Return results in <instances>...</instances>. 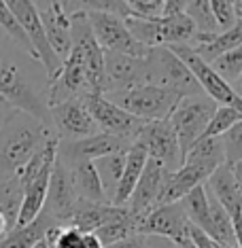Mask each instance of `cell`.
Instances as JSON below:
<instances>
[{
    "instance_id": "obj_24",
    "label": "cell",
    "mask_w": 242,
    "mask_h": 248,
    "mask_svg": "<svg viewBox=\"0 0 242 248\" xmlns=\"http://www.w3.org/2000/svg\"><path fill=\"white\" fill-rule=\"evenodd\" d=\"M53 221L47 212H41L32 223L24 225V227L13 229L11 233L0 242V248H34L38 242L45 240L47 231L53 227Z\"/></svg>"
},
{
    "instance_id": "obj_8",
    "label": "cell",
    "mask_w": 242,
    "mask_h": 248,
    "mask_svg": "<svg viewBox=\"0 0 242 248\" xmlns=\"http://www.w3.org/2000/svg\"><path fill=\"white\" fill-rule=\"evenodd\" d=\"M170 49L187 64V68L191 70V75L195 77V81H198V85L202 92H204V95H208L217 106H229V108H236L242 115V100L236 95L232 85H229L227 81H223V78L210 68V64H206L202 58H198V55L191 51L189 45H174Z\"/></svg>"
},
{
    "instance_id": "obj_18",
    "label": "cell",
    "mask_w": 242,
    "mask_h": 248,
    "mask_svg": "<svg viewBox=\"0 0 242 248\" xmlns=\"http://www.w3.org/2000/svg\"><path fill=\"white\" fill-rule=\"evenodd\" d=\"M219 166H212L208 161H202V159H191V157H185L183 159V166L178 168L177 172L170 174L166 183V189H164V195H161V204H177L181 202L185 195H189L195 187H202L210 174L217 170Z\"/></svg>"
},
{
    "instance_id": "obj_39",
    "label": "cell",
    "mask_w": 242,
    "mask_h": 248,
    "mask_svg": "<svg viewBox=\"0 0 242 248\" xmlns=\"http://www.w3.org/2000/svg\"><path fill=\"white\" fill-rule=\"evenodd\" d=\"M81 248H104L100 244V240L96 238V233H83V246Z\"/></svg>"
},
{
    "instance_id": "obj_34",
    "label": "cell",
    "mask_w": 242,
    "mask_h": 248,
    "mask_svg": "<svg viewBox=\"0 0 242 248\" xmlns=\"http://www.w3.org/2000/svg\"><path fill=\"white\" fill-rule=\"evenodd\" d=\"M223 153H225V163L234 166V163L242 161V121L229 129L227 134L221 136Z\"/></svg>"
},
{
    "instance_id": "obj_41",
    "label": "cell",
    "mask_w": 242,
    "mask_h": 248,
    "mask_svg": "<svg viewBox=\"0 0 242 248\" xmlns=\"http://www.w3.org/2000/svg\"><path fill=\"white\" fill-rule=\"evenodd\" d=\"M232 170H234V176H236V180H238V187H240V191H242V161L234 163V166H232Z\"/></svg>"
},
{
    "instance_id": "obj_45",
    "label": "cell",
    "mask_w": 242,
    "mask_h": 248,
    "mask_svg": "<svg viewBox=\"0 0 242 248\" xmlns=\"http://www.w3.org/2000/svg\"><path fill=\"white\" fill-rule=\"evenodd\" d=\"M172 248H174V244H172Z\"/></svg>"
},
{
    "instance_id": "obj_15",
    "label": "cell",
    "mask_w": 242,
    "mask_h": 248,
    "mask_svg": "<svg viewBox=\"0 0 242 248\" xmlns=\"http://www.w3.org/2000/svg\"><path fill=\"white\" fill-rule=\"evenodd\" d=\"M170 170H168L166 166H161L160 161L151 159L147 161V166H145L143 174H140V180L136 185V189H134L132 197L128 200V204L123 208H128L134 217L143 218L145 214H149L153 208L160 206L161 202V195H164V189H166V183L168 178H170Z\"/></svg>"
},
{
    "instance_id": "obj_27",
    "label": "cell",
    "mask_w": 242,
    "mask_h": 248,
    "mask_svg": "<svg viewBox=\"0 0 242 248\" xmlns=\"http://www.w3.org/2000/svg\"><path fill=\"white\" fill-rule=\"evenodd\" d=\"M24 204V185L19 176H13L0 183V214L9 221L13 229H17L19 212Z\"/></svg>"
},
{
    "instance_id": "obj_31",
    "label": "cell",
    "mask_w": 242,
    "mask_h": 248,
    "mask_svg": "<svg viewBox=\"0 0 242 248\" xmlns=\"http://www.w3.org/2000/svg\"><path fill=\"white\" fill-rule=\"evenodd\" d=\"M210 68L215 70L223 81H227L229 85H232L236 78L242 75V45L240 47H236L234 51H229V53L221 55V58H217L210 64Z\"/></svg>"
},
{
    "instance_id": "obj_13",
    "label": "cell",
    "mask_w": 242,
    "mask_h": 248,
    "mask_svg": "<svg viewBox=\"0 0 242 248\" xmlns=\"http://www.w3.org/2000/svg\"><path fill=\"white\" fill-rule=\"evenodd\" d=\"M136 142L147 151V155L151 159L160 161L170 172H177L183 166V153H181V146H178L177 134H174L170 121L145 123Z\"/></svg>"
},
{
    "instance_id": "obj_42",
    "label": "cell",
    "mask_w": 242,
    "mask_h": 248,
    "mask_svg": "<svg viewBox=\"0 0 242 248\" xmlns=\"http://www.w3.org/2000/svg\"><path fill=\"white\" fill-rule=\"evenodd\" d=\"M232 89L236 92V95H238V98L242 100V75H240V77H238V78H236V81L232 83Z\"/></svg>"
},
{
    "instance_id": "obj_33",
    "label": "cell",
    "mask_w": 242,
    "mask_h": 248,
    "mask_svg": "<svg viewBox=\"0 0 242 248\" xmlns=\"http://www.w3.org/2000/svg\"><path fill=\"white\" fill-rule=\"evenodd\" d=\"M208 2H210V13H212V17H215L219 32H225L238 24L234 0H208Z\"/></svg>"
},
{
    "instance_id": "obj_29",
    "label": "cell",
    "mask_w": 242,
    "mask_h": 248,
    "mask_svg": "<svg viewBox=\"0 0 242 248\" xmlns=\"http://www.w3.org/2000/svg\"><path fill=\"white\" fill-rule=\"evenodd\" d=\"M0 28H2V32L7 34V41L11 45H15L17 49H21L24 53H28L30 58L36 60L34 49H32L30 41H28V36H26L24 28H21V24L15 19V15L11 13L7 0H0Z\"/></svg>"
},
{
    "instance_id": "obj_26",
    "label": "cell",
    "mask_w": 242,
    "mask_h": 248,
    "mask_svg": "<svg viewBox=\"0 0 242 248\" xmlns=\"http://www.w3.org/2000/svg\"><path fill=\"white\" fill-rule=\"evenodd\" d=\"M178 204L183 206V212H185V217H187L191 227L204 231L208 235V231H210V206H208V195H206L204 185L195 187L189 195H185Z\"/></svg>"
},
{
    "instance_id": "obj_4",
    "label": "cell",
    "mask_w": 242,
    "mask_h": 248,
    "mask_svg": "<svg viewBox=\"0 0 242 248\" xmlns=\"http://www.w3.org/2000/svg\"><path fill=\"white\" fill-rule=\"evenodd\" d=\"M147 72H149V85H157L178 93L181 98L187 95H202L195 77L191 75L187 64L172 51L170 47H155L147 53Z\"/></svg>"
},
{
    "instance_id": "obj_22",
    "label": "cell",
    "mask_w": 242,
    "mask_h": 248,
    "mask_svg": "<svg viewBox=\"0 0 242 248\" xmlns=\"http://www.w3.org/2000/svg\"><path fill=\"white\" fill-rule=\"evenodd\" d=\"M147 161H149L147 151H145L138 142H134L130 149H128V153H126V168H123V176H121L119 187H117V193H115V197H113V206L123 208L128 204V200L132 197L134 189H136V185L140 180V174H143Z\"/></svg>"
},
{
    "instance_id": "obj_7",
    "label": "cell",
    "mask_w": 242,
    "mask_h": 248,
    "mask_svg": "<svg viewBox=\"0 0 242 248\" xmlns=\"http://www.w3.org/2000/svg\"><path fill=\"white\" fill-rule=\"evenodd\" d=\"M83 102H85L89 115L94 117L96 125H98V132L109 134V136H115V138H121L130 144L136 142L145 121L136 119L134 115L119 108L117 104H113L102 93L87 95Z\"/></svg>"
},
{
    "instance_id": "obj_1",
    "label": "cell",
    "mask_w": 242,
    "mask_h": 248,
    "mask_svg": "<svg viewBox=\"0 0 242 248\" xmlns=\"http://www.w3.org/2000/svg\"><path fill=\"white\" fill-rule=\"evenodd\" d=\"M0 98L11 108L36 117L49 125L47 72L41 62L9 41H0Z\"/></svg>"
},
{
    "instance_id": "obj_21",
    "label": "cell",
    "mask_w": 242,
    "mask_h": 248,
    "mask_svg": "<svg viewBox=\"0 0 242 248\" xmlns=\"http://www.w3.org/2000/svg\"><path fill=\"white\" fill-rule=\"evenodd\" d=\"M240 45H242V19H238V24L234 28H229V30H225V32H219L215 36H208V38L195 36L194 41L189 43V47H191V51L198 55V58L204 60L206 64H212L217 58L234 51Z\"/></svg>"
},
{
    "instance_id": "obj_17",
    "label": "cell",
    "mask_w": 242,
    "mask_h": 248,
    "mask_svg": "<svg viewBox=\"0 0 242 248\" xmlns=\"http://www.w3.org/2000/svg\"><path fill=\"white\" fill-rule=\"evenodd\" d=\"M36 13L41 17L47 41L51 45L55 55L64 62L72 49V32H70V15L66 13L64 2L60 0H38L34 2Z\"/></svg>"
},
{
    "instance_id": "obj_35",
    "label": "cell",
    "mask_w": 242,
    "mask_h": 248,
    "mask_svg": "<svg viewBox=\"0 0 242 248\" xmlns=\"http://www.w3.org/2000/svg\"><path fill=\"white\" fill-rule=\"evenodd\" d=\"M166 0H128L130 17L134 19H160L164 15Z\"/></svg>"
},
{
    "instance_id": "obj_12",
    "label": "cell",
    "mask_w": 242,
    "mask_h": 248,
    "mask_svg": "<svg viewBox=\"0 0 242 248\" xmlns=\"http://www.w3.org/2000/svg\"><path fill=\"white\" fill-rule=\"evenodd\" d=\"M132 144L126 142V140L98 132L89 138L75 140V142H58V155L55 157L66 168H75L79 163H94L106 155L123 153Z\"/></svg>"
},
{
    "instance_id": "obj_44",
    "label": "cell",
    "mask_w": 242,
    "mask_h": 248,
    "mask_svg": "<svg viewBox=\"0 0 242 248\" xmlns=\"http://www.w3.org/2000/svg\"><path fill=\"white\" fill-rule=\"evenodd\" d=\"M34 248H49V246H47V242H45V240H43V242H38V244H36Z\"/></svg>"
},
{
    "instance_id": "obj_11",
    "label": "cell",
    "mask_w": 242,
    "mask_h": 248,
    "mask_svg": "<svg viewBox=\"0 0 242 248\" xmlns=\"http://www.w3.org/2000/svg\"><path fill=\"white\" fill-rule=\"evenodd\" d=\"M138 235H145V238L153 235V238H161L170 244H178V242L191 238V225L178 202L177 204H161L138 221Z\"/></svg>"
},
{
    "instance_id": "obj_40",
    "label": "cell",
    "mask_w": 242,
    "mask_h": 248,
    "mask_svg": "<svg viewBox=\"0 0 242 248\" xmlns=\"http://www.w3.org/2000/svg\"><path fill=\"white\" fill-rule=\"evenodd\" d=\"M13 112H15V108H11V106H9L7 102H4L2 98H0V127L4 125V121H7L9 117L13 115Z\"/></svg>"
},
{
    "instance_id": "obj_16",
    "label": "cell",
    "mask_w": 242,
    "mask_h": 248,
    "mask_svg": "<svg viewBox=\"0 0 242 248\" xmlns=\"http://www.w3.org/2000/svg\"><path fill=\"white\" fill-rule=\"evenodd\" d=\"M77 204H79V197L75 193V187H72L70 170L66 166H62L58 157H55V166H53L51 180H49V191H47L43 212H47L55 225L68 227V221L72 212H75Z\"/></svg>"
},
{
    "instance_id": "obj_38",
    "label": "cell",
    "mask_w": 242,
    "mask_h": 248,
    "mask_svg": "<svg viewBox=\"0 0 242 248\" xmlns=\"http://www.w3.org/2000/svg\"><path fill=\"white\" fill-rule=\"evenodd\" d=\"M234 221V233H236V248H242V214L232 218Z\"/></svg>"
},
{
    "instance_id": "obj_2",
    "label": "cell",
    "mask_w": 242,
    "mask_h": 248,
    "mask_svg": "<svg viewBox=\"0 0 242 248\" xmlns=\"http://www.w3.org/2000/svg\"><path fill=\"white\" fill-rule=\"evenodd\" d=\"M58 140L45 121L15 110L0 127V183L19 176L34 155Z\"/></svg>"
},
{
    "instance_id": "obj_19",
    "label": "cell",
    "mask_w": 242,
    "mask_h": 248,
    "mask_svg": "<svg viewBox=\"0 0 242 248\" xmlns=\"http://www.w3.org/2000/svg\"><path fill=\"white\" fill-rule=\"evenodd\" d=\"M206 191L225 208V212L229 217H238L242 214V191L238 187V180L234 176V170L229 163L219 166L215 172L210 174V178L204 183Z\"/></svg>"
},
{
    "instance_id": "obj_32",
    "label": "cell",
    "mask_w": 242,
    "mask_h": 248,
    "mask_svg": "<svg viewBox=\"0 0 242 248\" xmlns=\"http://www.w3.org/2000/svg\"><path fill=\"white\" fill-rule=\"evenodd\" d=\"M49 248H81L83 246V233L75 227H60L53 225L45 235Z\"/></svg>"
},
{
    "instance_id": "obj_9",
    "label": "cell",
    "mask_w": 242,
    "mask_h": 248,
    "mask_svg": "<svg viewBox=\"0 0 242 248\" xmlns=\"http://www.w3.org/2000/svg\"><path fill=\"white\" fill-rule=\"evenodd\" d=\"M7 4H9L11 13L15 15V19L24 28L28 41H30L32 49L36 53V60L41 62V66L47 72V83H49V78H53L58 75V70L62 68V60L55 55V51L47 41V34H45V28L36 13L34 2H30V0H9Z\"/></svg>"
},
{
    "instance_id": "obj_28",
    "label": "cell",
    "mask_w": 242,
    "mask_h": 248,
    "mask_svg": "<svg viewBox=\"0 0 242 248\" xmlns=\"http://www.w3.org/2000/svg\"><path fill=\"white\" fill-rule=\"evenodd\" d=\"M185 15H187L191 19V24H194L195 36L208 38V36L219 34V28L210 13V2H208V0H189V2L185 4Z\"/></svg>"
},
{
    "instance_id": "obj_43",
    "label": "cell",
    "mask_w": 242,
    "mask_h": 248,
    "mask_svg": "<svg viewBox=\"0 0 242 248\" xmlns=\"http://www.w3.org/2000/svg\"><path fill=\"white\" fill-rule=\"evenodd\" d=\"M174 248H198L194 244V240L187 238V240H183V242H178V244H174Z\"/></svg>"
},
{
    "instance_id": "obj_5",
    "label": "cell",
    "mask_w": 242,
    "mask_h": 248,
    "mask_svg": "<svg viewBox=\"0 0 242 248\" xmlns=\"http://www.w3.org/2000/svg\"><path fill=\"white\" fill-rule=\"evenodd\" d=\"M215 110H217V104L204 93L181 98V102L177 104V108H174V112L170 115L168 121H170L174 134H177L183 159H185V155L189 153L191 146L198 142L202 138V134L206 132Z\"/></svg>"
},
{
    "instance_id": "obj_3",
    "label": "cell",
    "mask_w": 242,
    "mask_h": 248,
    "mask_svg": "<svg viewBox=\"0 0 242 248\" xmlns=\"http://www.w3.org/2000/svg\"><path fill=\"white\" fill-rule=\"evenodd\" d=\"M106 98L145 123L168 121L174 108H177V104L181 102L178 93L157 85H140V87L128 89V92L106 93Z\"/></svg>"
},
{
    "instance_id": "obj_20",
    "label": "cell",
    "mask_w": 242,
    "mask_h": 248,
    "mask_svg": "<svg viewBox=\"0 0 242 248\" xmlns=\"http://www.w3.org/2000/svg\"><path fill=\"white\" fill-rule=\"evenodd\" d=\"M123 214H126V208H117L113 204H92V202L79 200L68 221V227H75L81 233H96L100 227L121 218Z\"/></svg>"
},
{
    "instance_id": "obj_23",
    "label": "cell",
    "mask_w": 242,
    "mask_h": 248,
    "mask_svg": "<svg viewBox=\"0 0 242 248\" xmlns=\"http://www.w3.org/2000/svg\"><path fill=\"white\" fill-rule=\"evenodd\" d=\"M64 166V163H62ZM70 170V178H72V187L75 193L81 202H92V204H109L102 189V183L98 178L94 163H79Z\"/></svg>"
},
{
    "instance_id": "obj_14",
    "label": "cell",
    "mask_w": 242,
    "mask_h": 248,
    "mask_svg": "<svg viewBox=\"0 0 242 248\" xmlns=\"http://www.w3.org/2000/svg\"><path fill=\"white\" fill-rule=\"evenodd\" d=\"M149 85L147 60L123 53L104 51V93L128 92V89Z\"/></svg>"
},
{
    "instance_id": "obj_36",
    "label": "cell",
    "mask_w": 242,
    "mask_h": 248,
    "mask_svg": "<svg viewBox=\"0 0 242 248\" xmlns=\"http://www.w3.org/2000/svg\"><path fill=\"white\" fill-rule=\"evenodd\" d=\"M191 240H194V244L198 248H225V246H221L219 242H215L212 238H208L204 231H200L195 227H191Z\"/></svg>"
},
{
    "instance_id": "obj_37",
    "label": "cell",
    "mask_w": 242,
    "mask_h": 248,
    "mask_svg": "<svg viewBox=\"0 0 242 248\" xmlns=\"http://www.w3.org/2000/svg\"><path fill=\"white\" fill-rule=\"evenodd\" d=\"M106 248H151V244H149V238H145V235H132V238L121 240Z\"/></svg>"
},
{
    "instance_id": "obj_6",
    "label": "cell",
    "mask_w": 242,
    "mask_h": 248,
    "mask_svg": "<svg viewBox=\"0 0 242 248\" xmlns=\"http://www.w3.org/2000/svg\"><path fill=\"white\" fill-rule=\"evenodd\" d=\"M85 15L89 28L94 32V38L98 41L102 51L123 53V55H132V58H147L149 49L134 41L132 32L128 30L126 19L111 13H102V11H85Z\"/></svg>"
},
{
    "instance_id": "obj_25",
    "label": "cell",
    "mask_w": 242,
    "mask_h": 248,
    "mask_svg": "<svg viewBox=\"0 0 242 248\" xmlns=\"http://www.w3.org/2000/svg\"><path fill=\"white\" fill-rule=\"evenodd\" d=\"M126 153H113V155H106L102 159L94 161V168L98 172V178L102 183V189H104V195L109 200V204H113V197L117 193V187L121 183V176H123V168H126Z\"/></svg>"
},
{
    "instance_id": "obj_10",
    "label": "cell",
    "mask_w": 242,
    "mask_h": 248,
    "mask_svg": "<svg viewBox=\"0 0 242 248\" xmlns=\"http://www.w3.org/2000/svg\"><path fill=\"white\" fill-rule=\"evenodd\" d=\"M49 125L58 142H75L98 134V125L83 100H66L49 106Z\"/></svg>"
},
{
    "instance_id": "obj_30",
    "label": "cell",
    "mask_w": 242,
    "mask_h": 248,
    "mask_svg": "<svg viewBox=\"0 0 242 248\" xmlns=\"http://www.w3.org/2000/svg\"><path fill=\"white\" fill-rule=\"evenodd\" d=\"M240 121H242V115L236 108H229V106H217L215 115H212L210 123H208L206 132L202 134V138H221L223 134H227L229 129Z\"/></svg>"
}]
</instances>
